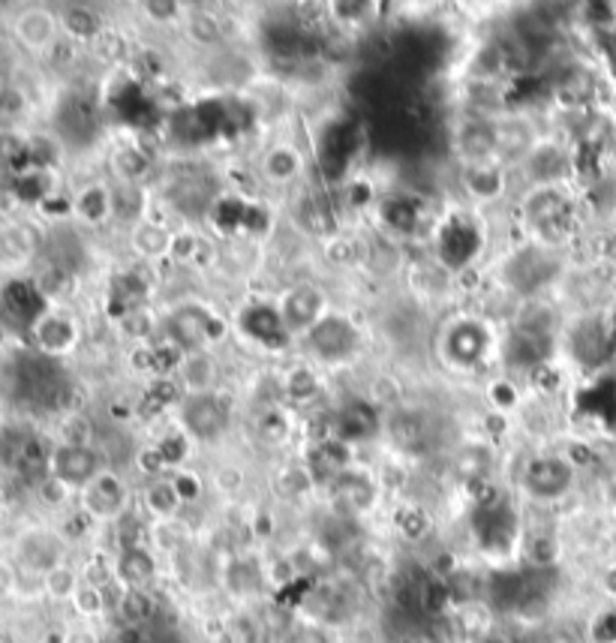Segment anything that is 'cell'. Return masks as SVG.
<instances>
[{"instance_id": "1", "label": "cell", "mask_w": 616, "mask_h": 643, "mask_svg": "<svg viewBox=\"0 0 616 643\" xmlns=\"http://www.w3.org/2000/svg\"><path fill=\"white\" fill-rule=\"evenodd\" d=\"M67 563V542L52 530H27L15 539V568L22 575L46 577Z\"/></svg>"}, {"instance_id": "2", "label": "cell", "mask_w": 616, "mask_h": 643, "mask_svg": "<svg viewBox=\"0 0 616 643\" xmlns=\"http://www.w3.org/2000/svg\"><path fill=\"white\" fill-rule=\"evenodd\" d=\"M48 473L72 490H85L93 478H100L105 473L103 454L97 452L93 445H57L52 452Z\"/></svg>"}, {"instance_id": "3", "label": "cell", "mask_w": 616, "mask_h": 643, "mask_svg": "<svg viewBox=\"0 0 616 643\" xmlns=\"http://www.w3.org/2000/svg\"><path fill=\"white\" fill-rule=\"evenodd\" d=\"M169 334L175 346L187 355V352H202L208 343L223 337V322L214 313H208L205 307L190 304L181 307L169 322Z\"/></svg>"}, {"instance_id": "4", "label": "cell", "mask_w": 616, "mask_h": 643, "mask_svg": "<svg viewBox=\"0 0 616 643\" xmlns=\"http://www.w3.org/2000/svg\"><path fill=\"white\" fill-rule=\"evenodd\" d=\"M307 343L322 362H346L358 352V328L343 317H322L307 331Z\"/></svg>"}, {"instance_id": "5", "label": "cell", "mask_w": 616, "mask_h": 643, "mask_svg": "<svg viewBox=\"0 0 616 643\" xmlns=\"http://www.w3.org/2000/svg\"><path fill=\"white\" fill-rule=\"evenodd\" d=\"M574 485V466L562 457H538L526 466L524 490L533 499L550 502V499L565 497Z\"/></svg>"}, {"instance_id": "6", "label": "cell", "mask_w": 616, "mask_h": 643, "mask_svg": "<svg viewBox=\"0 0 616 643\" xmlns=\"http://www.w3.org/2000/svg\"><path fill=\"white\" fill-rule=\"evenodd\" d=\"M126 506H130V490L124 478H117L114 473H103L81 490V508L91 520L124 518Z\"/></svg>"}, {"instance_id": "7", "label": "cell", "mask_w": 616, "mask_h": 643, "mask_svg": "<svg viewBox=\"0 0 616 643\" xmlns=\"http://www.w3.org/2000/svg\"><path fill=\"white\" fill-rule=\"evenodd\" d=\"M57 34H60L57 15H52V10H43V7H27L12 19L15 43L27 52H34V55H48V48L60 40Z\"/></svg>"}, {"instance_id": "8", "label": "cell", "mask_w": 616, "mask_h": 643, "mask_svg": "<svg viewBox=\"0 0 616 643\" xmlns=\"http://www.w3.org/2000/svg\"><path fill=\"white\" fill-rule=\"evenodd\" d=\"M550 274H553V265H550L548 253L524 250V253H517V256L508 262V268H505V282L512 286L514 292L533 295L550 280Z\"/></svg>"}, {"instance_id": "9", "label": "cell", "mask_w": 616, "mask_h": 643, "mask_svg": "<svg viewBox=\"0 0 616 643\" xmlns=\"http://www.w3.org/2000/svg\"><path fill=\"white\" fill-rule=\"evenodd\" d=\"M481 247L479 229L472 226L469 220H451L443 235H439V256L451 268H467L469 262L475 259V253Z\"/></svg>"}, {"instance_id": "10", "label": "cell", "mask_w": 616, "mask_h": 643, "mask_svg": "<svg viewBox=\"0 0 616 643\" xmlns=\"http://www.w3.org/2000/svg\"><path fill=\"white\" fill-rule=\"evenodd\" d=\"M322 307H325V298L316 286H298L283 298L280 317H283L289 331H310L320 322Z\"/></svg>"}, {"instance_id": "11", "label": "cell", "mask_w": 616, "mask_h": 643, "mask_svg": "<svg viewBox=\"0 0 616 643\" xmlns=\"http://www.w3.org/2000/svg\"><path fill=\"white\" fill-rule=\"evenodd\" d=\"M183 428L190 430L195 440L220 436V430L226 428V409L217 400V395L190 397L183 407Z\"/></svg>"}, {"instance_id": "12", "label": "cell", "mask_w": 616, "mask_h": 643, "mask_svg": "<svg viewBox=\"0 0 616 643\" xmlns=\"http://www.w3.org/2000/svg\"><path fill=\"white\" fill-rule=\"evenodd\" d=\"M379 430V412L373 403L367 400H355L343 409L332 428V440L349 445V442H365L370 440Z\"/></svg>"}, {"instance_id": "13", "label": "cell", "mask_w": 616, "mask_h": 643, "mask_svg": "<svg viewBox=\"0 0 616 643\" xmlns=\"http://www.w3.org/2000/svg\"><path fill=\"white\" fill-rule=\"evenodd\" d=\"M240 328L250 334L253 340H259L271 350H280L285 340H289V328H285L280 310L265 304H253L240 313Z\"/></svg>"}, {"instance_id": "14", "label": "cell", "mask_w": 616, "mask_h": 643, "mask_svg": "<svg viewBox=\"0 0 616 643\" xmlns=\"http://www.w3.org/2000/svg\"><path fill=\"white\" fill-rule=\"evenodd\" d=\"M114 577L124 584V589H142V592H148L154 577H157V559L142 544L124 547L121 556H117V565H114Z\"/></svg>"}, {"instance_id": "15", "label": "cell", "mask_w": 616, "mask_h": 643, "mask_svg": "<svg viewBox=\"0 0 616 643\" xmlns=\"http://www.w3.org/2000/svg\"><path fill=\"white\" fill-rule=\"evenodd\" d=\"M178 383L190 391V397L214 395L217 385V364L208 352H187L178 362Z\"/></svg>"}, {"instance_id": "16", "label": "cell", "mask_w": 616, "mask_h": 643, "mask_svg": "<svg viewBox=\"0 0 616 643\" xmlns=\"http://www.w3.org/2000/svg\"><path fill=\"white\" fill-rule=\"evenodd\" d=\"M488 350V334L475 322H460L448 331V352L460 367H472Z\"/></svg>"}, {"instance_id": "17", "label": "cell", "mask_w": 616, "mask_h": 643, "mask_svg": "<svg viewBox=\"0 0 616 643\" xmlns=\"http://www.w3.org/2000/svg\"><path fill=\"white\" fill-rule=\"evenodd\" d=\"M36 346L46 352V355H60L76 343V325L72 319L57 317V313H43L34 322Z\"/></svg>"}, {"instance_id": "18", "label": "cell", "mask_w": 616, "mask_h": 643, "mask_svg": "<svg viewBox=\"0 0 616 643\" xmlns=\"http://www.w3.org/2000/svg\"><path fill=\"white\" fill-rule=\"evenodd\" d=\"M332 490L337 502L349 508V511H367V508L373 506V497H377V490H373V485L367 481L365 475L349 473V469L334 478Z\"/></svg>"}, {"instance_id": "19", "label": "cell", "mask_w": 616, "mask_h": 643, "mask_svg": "<svg viewBox=\"0 0 616 643\" xmlns=\"http://www.w3.org/2000/svg\"><path fill=\"white\" fill-rule=\"evenodd\" d=\"M463 184L467 190L481 199V202H493L496 196H503L505 190V175L500 163H475L469 166L467 175H463Z\"/></svg>"}, {"instance_id": "20", "label": "cell", "mask_w": 616, "mask_h": 643, "mask_svg": "<svg viewBox=\"0 0 616 643\" xmlns=\"http://www.w3.org/2000/svg\"><path fill=\"white\" fill-rule=\"evenodd\" d=\"M171 247H175V235H171L166 226H157V223H138L133 229V250L145 259H163V256H171Z\"/></svg>"}, {"instance_id": "21", "label": "cell", "mask_w": 616, "mask_h": 643, "mask_svg": "<svg viewBox=\"0 0 616 643\" xmlns=\"http://www.w3.org/2000/svg\"><path fill=\"white\" fill-rule=\"evenodd\" d=\"M529 175H533V181L541 184V187H550V184H557L569 169V159L562 157L560 147H536L533 154H529Z\"/></svg>"}, {"instance_id": "22", "label": "cell", "mask_w": 616, "mask_h": 643, "mask_svg": "<svg viewBox=\"0 0 616 643\" xmlns=\"http://www.w3.org/2000/svg\"><path fill=\"white\" fill-rule=\"evenodd\" d=\"M57 22L67 31L69 40H76V43H88V40H97V36L103 34L100 15L88 10V7H67L57 15Z\"/></svg>"}, {"instance_id": "23", "label": "cell", "mask_w": 616, "mask_h": 643, "mask_svg": "<svg viewBox=\"0 0 616 643\" xmlns=\"http://www.w3.org/2000/svg\"><path fill=\"white\" fill-rule=\"evenodd\" d=\"M34 232L27 226L0 229V265H22L34 256Z\"/></svg>"}, {"instance_id": "24", "label": "cell", "mask_w": 616, "mask_h": 643, "mask_svg": "<svg viewBox=\"0 0 616 643\" xmlns=\"http://www.w3.org/2000/svg\"><path fill=\"white\" fill-rule=\"evenodd\" d=\"M181 497H178V490L171 485V478H160V481H154V485L145 490V508H148L150 514L157 520H171L178 514V508H181Z\"/></svg>"}, {"instance_id": "25", "label": "cell", "mask_w": 616, "mask_h": 643, "mask_svg": "<svg viewBox=\"0 0 616 643\" xmlns=\"http://www.w3.org/2000/svg\"><path fill=\"white\" fill-rule=\"evenodd\" d=\"M72 211L85 220V223H103L105 217L112 214V192L105 187H88L79 192V199L72 202Z\"/></svg>"}, {"instance_id": "26", "label": "cell", "mask_w": 616, "mask_h": 643, "mask_svg": "<svg viewBox=\"0 0 616 643\" xmlns=\"http://www.w3.org/2000/svg\"><path fill=\"white\" fill-rule=\"evenodd\" d=\"M81 584H85V580H81L79 572L69 568L67 563L57 565L55 572H48V575L43 577V589H46V596L52 598V601H72Z\"/></svg>"}, {"instance_id": "27", "label": "cell", "mask_w": 616, "mask_h": 643, "mask_svg": "<svg viewBox=\"0 0 616 643\" xmlns=\"http://www.w3.org/2000/svg\"><path fill=\"white\" fill-rule=\"evenodd\" d=\"M298 169H301V154H298L295 147L280 145L265 157V175L271 181H289V178H295Z\"/></svg>"}, {"instance_id": "28", "label": "cell", "mask_w": 616, "mask_h": 643, "mask_svg": "<svg viewBox=\"0 0 616 643\" xmlns=\"http://www.w3.org/2000/svg\"><path fill=\"white\" fill-rule=\"evenodd\" d=\"M114 175H117V181L121 184H136L145 169H148V157H145V151L142 147H121L112 159Z\"/></svg>"}, {"instance_id": "29", "label": "cell", "mask_w": 616, "mask_h": 643, "mask_svg": "<svg viewBox=\"0 0 616 643\" xmlns=\"http://www.w3.org/2000/svg\"><path fill=\"white\" fill-rule=\"evenodd\" d=\"M112 214L121 220L142 217V190L136 184H117V190L112 192Z\"/></svg>"}, {"instance_id": "30", "label": "cell", "mask_w": 616, "mask_h": 643, "mask_svg": "<svg viewBox=\"0 0 616 643\" xmlns=\"http://www.w3.org/2000/svg\"><path fill=\"white\" fill-rule=\"evenodd\" d=\"M27 159L36 169H48L60 159V142L55 136H27Z\"/></svg>"}, {"instance_id": "31", "label": "cell", "mask_w": 616, "mask_h": 643, "mask_svg": "<svg viewBox=\"0 0 616 643\" xmlns=\"http://www.w3.org/2000/svg\"><path fill=\"white\" fill-rule=\"evenodd\" d=\"M382 220H385V226L394 229V232H412L415 223H418V214H415V208H412L406 199H391L382 208Z\"/></svg>"}, {"instance_id": "32", "label": "cell", "mask_w": 616, "mask_h": 643, "mask_svg": "<svg viewBox=\"0 0 616 643\" xmlns=\"http://www.w3.org/2000/svg\"><path fill=\"white\" fill-rule=\"evenodd\" d=\"M187 34H190V40H195L199 46H214L220 40L217 15H205V12L187 15Z\"/></svg>"}, {"instance_id": "33", "label": "cell", "mask_w": 616, "mask_h": 643, "mask_svg": "<svg viewBox=\"0 0 616 643\" xmlns=\"http://www.w3.org/2000/svg\"><path fill=\"white\" fill-rule=\"evenodd\" d=\"M36 497H40L43 506L60 508V506H67L69 497H72V487H67L60 478L46 473V475H40V481H36Z\"/></svg>"}, {"instance_id": "34", "label": "cell", "mask_w": 616, "mask_h": 643, "mask_svg": "<svg viewBox=\"0 0 616 643\" xmlns=\"http://www.w3.org/2000/svg\"><path fill=\"white\" fill-rule=\"evenodd\" d=\"M27 106H31V93L24 91L22 85L7 81V85L0 88V114H7V118H19V114L27 112Z\"/></svg>"}, {"instance_id": "35", "label": "cell", "mask_w": 616, "mask_h": 643, "mask_svg": "<svg viewBox=\"0 0 616 643\" xmlns=\"http://www.w3.org/2000/svg\"><path fill=\"white\" fill-rule=\"evenodd\" d=\"M69 605L79 610L81 617H97V613H103L109 601H105V589L91 587V584H81L79 592H76V598H72Z\"/></svg>"}, {"instance_id": "36", "label": "cell", "mask_w": 616, "mask_h": 643, "mask_svg": "<svg viewBox=\"0 0 616 643\" xmlns=\"http://www.w3.org/2000/svg\"><path fill=\"white\" fill-rule=\"evenodd\" d=\"M60 445H91V424L88 418L67 415V421L60 424Z\"/></svg>"}, {"instance_id": "37", "label": "cell", "mask_w": 616, "mask_h": 643, "mask_svg": "<svg viewBox=\"0 0 616 643\" xmlns=\"http://www.w3.org/2000/svg\"><path fill=\"white\" fill-rule=\"evenodd\" d=\"M259 436L268 442H280L283 436H289V418H283V412H268V415L259 421Z\"/></svg>"}, {"instance_id": "38", "label": "cell", "mask_w": 616, "mask_h": 643, "mask_svg": "<svg viewBox=\"0 0 616 643\" xmlns=\"http://www.w3.org/2000/svg\"><path fill=\"white\" fill-rule=\"evenodd\" d=\"M285 391L289 397H295V400H307L313 391H316V379H313V373L310 370H295L289 379H285Z\"/></svg>"}, {"instance_id": "39", "label": "cell", "mask_w": 616, "mask_h": 643, "mask_svg": "<svg viewBox=\"0 0 616 643\" xmlns=\"http://www.w3.org/2000/svg\"><path fill=\"white\" fill-rule=\"evenodd\" d=\"M171 485H175V490H178L181 502H190V499H195L199 494H202V481L190 473H175Z\"/></svg>"}, {"instance_id": "40", "label": "cell", "mask_w": 616, "mask_h": 643, "mask_svg": "<svg viewBox=\"0 0 616 643\" xmlns=\"http://www.w3.org/2000/svg\"><path fill=\"white\" fill-rule=\"evenodd\" d=\"M15 587H19V568L0 559V598L15 596Z\"/></svg>"}, {"instance_id": "41", "label": "cell", "mask_w": 616, "mask_h": 643, "mask_svg": "<svg viewBox=\"0 0 616 643\" xmlns=\"http://www.w3.org/2000/svg\"><path fill=\"white\" fill-rule=\"evenodd\" d=\"M43 643H67V634H64V632H48L46 638H43Z\"/></svg>"}]
</instances>
